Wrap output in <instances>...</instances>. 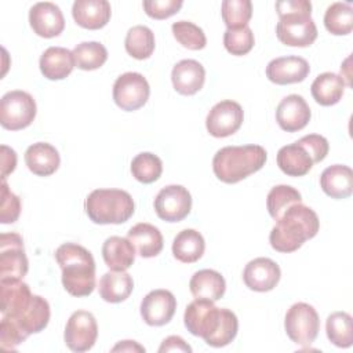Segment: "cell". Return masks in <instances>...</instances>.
I'll use <instances>...</instances> for the list:
<instances>
[{"label":"cell","mask_w":353,"mask_h":353,"mask_svg":"<svg viewBox=\"0 0 353 353\" xmlns=\"http://www.w3.org/2000/svg\"><path fill=\"white\" fill-rule=\"evenodd\" d=\"M0 346L7 350L43 331L50 321L48 302L32 294L22 280L0 281Z\"/></svg>","instance_id":"1"},{"label":"cell","mask_w":353,"mask_h":353,"mask_svg":"<svg viewBox=\"0 0 353 353\" xmlns=\"http://www.w3.org/2000/svg\"><path fill=\"white\" fill-rule=\"evenodd\" d=\"M188 331L204 339L212 347L229 345L237 335L239 321L236 314L225 307H216L212 301L194 299L190 302L183 314Z\"/></svg>","instance_id":"2"},{"label":"cell","mask_w":353,"mask_h":353,"mask_svg":"<svg viewBox=\"0 0 353 353\" xmlns=\"http://www.w3.org/2000/svg\"><path fill=\"white\" fill-rule=\"evenodd\" d=\"M320 228L317 214L302 203L292 204L276 221L274 228L270 230L269 241L273 250L279 252H294L302 244L313 239Z\"/></svg>","instance_id":"3"},{"label":"cell","mask_w":353,"mask_h":353,"mask_svg":"<svg viewBox=\"0 0 353 353\" xmlns=\"http://www.w3.org/2000/svg\"><path fill=\"white\" fill-rule=\"evenodd\" d=\"M62 270V284L73 296H88L95 288V261L92 254L80 244L65 243L55 251Z\"/></svg>","instance_id":"4"},{"label":"cell","mask_w":353,"mask_h":353,"mask_svg":"<svg viewBox=\"0 0 353 353\" xmlns=\"http://www.w3.org/2000/svg\"><path fill=\"white\" fill-rule=\"evenodd\" d=\"M279 22L277 39L290 47H309L317 39V28L312 19V3L307 0H284L276 3Z\"/></svg>","instance_id":"5"},{"label":"cell","mask_w":353,"mask_h":353,"mask_svg":"<svg viewBox=\"0 0 353 353\" xmlns=\"http://www.w3.org/2000/svg\"><path fill=\"white\" fill-rule=\"evenodd\" d=\"M268 159L266 150L259 145L225 146L212 159L215 176L225 183H237L259 171Z\"/></svg>","instance_id":"6"},{"label":"cell","mask_w":353,"mask_h":353,"mask_svg":"<svg viewBox=\"0 0 353 353\" xmlns=\"http://www.w3.org/2000/svg\"><path fill=\"white\" fill-rule=\"evenodd\" d=\"M85 212L98 225L127 222L135 210L131 194L121 189H95L85 199Z\"/></svg>","instance_id":"7"},{"label":"cell","mask_w":353,"mask_h":353,"mask_svg":"<svg viewBox=\"0 0 353 353\" xmlns=\"http://www.w3.org/2000/svg\"><path fill=\"white\" fill-rule=\"evenodd\" d=\"M284 328L288 338L294 343L299 346H309L317 338L320 319L312 305L298 302L294 303L285 313Z\"/></svg>","instance_id":"8"},{"label":"cell","mask_w":353,"mask_h":353,"mask_svg":"<svg viewBox=\"0 0 353 353\" xmlns=\"http://www.w3.org/2000/svg\"><path fill=\"white\" fill-rule=\"evenodd\" d=\"M36 112V102L30 94L21 90L10 91L0 101V124L11 131L26 128L34 120Z\"/></svg>","instance_id":"9"},{"label":"cell","mask_w":353,"mask_h":353,"mask_svg":"<svg viewBox=\"0 0 353 353\" xmlns=\"http://www.w3.org/2000/svg\"><path fill=\"white\" fill-rule=\"evenodd\" d=\"M29 269L23 240L18 233L0 236V281L22 280Z\"/></svg>","instance_id":"10"},{"label":"cell","mask_w":353,"mask_h":353,"mask_svg":"<svg viewBox=\"0 0 353 353\" xmlns=\"http://www.w3.org/2000/svg\"><path fill=\"white\" fill-rule=\"evenodd\" d=\"M150 95L148 80L137 72H127L119 76L113 84V101L125 110L134 112L142 108Z\"/></svg>","instance_id":"11"},{"label":"cell","mask_w":353,"mask_h":353,"mask_svg":"<svg viewBox=\"0 0 353 353\" xmlns=\"http://www.w3.org/2000/svg\"><path fill=\"white\" fill-rule=\"evenodd\" d=\"M98 325L92 313L87 310H77L72 313L65 327V343L77 353L90 350L97 342Z\"/></svg>","instance_id":"12"},{"label":"cell","mask_w":353,"mask_h":353,"mask_svg":"<svg viewBox=\"0 0 353 353\" xmlns=\"http://www.w3.org/2000/svg\"><path fill=\"white\" fill-rule=\"evenodd\" d=\"M154 210L160 219L165 222H179L185 219L192 210V196L188 189L181 185H168L157 193Z\"/></svg>","instance_id":"13"},{"label":"cell","mask_w":353,"mask_h":353,"mask_svg":"<svg viewBox=\"0 0 353 353\" xmlns=\"http://www.w3.org/2000/svg\"><path fill=\"white\" fill-rule=\"evenodd\" d=\"M244 112L240 103L225 99L211 108L205 119V127L210 135L225 138L233 135L243 124Z\"/></svg>","instance_id":"14"},{"label":"cell","mask_w":353,"mask_h":353,"mask_svg":"<svg viewBox=\"0 0 353 353\" xmlns=\"http://www.w3.org/2000/svg\"><path fill=\"white\" fill-rule=\"evenodd\" d=\"M176 299L168 290H153L141 302V316L148 325L160 327L172 319Z\"/></svg>","instance_id":"15"},{"label":"cell","mask_w":353,"mask_h":353,"mask_svg":"<svg viewBox=\"0 0 353 353\" xmlns=\"http://www.w3.org/2000/svg\"><path fill=\"white\" fill-rule=\"evenodd\" d=\"M29 23L33 32L44 39L59 36L65 28L61 8L51 1L36 3L29 11Z\"/></svg>","instance_id":"16"},{"label":"cell","mask_w":353,"mask_h":353,"mask_svg":"<svg viewBox=\"0 0 353 353\" xmlns=\"http://www.w3.org/2000/svg\"><path fill=\"white\" fill-rule=\"evenodd\" d=\"M280 268L270 258H255L250 261L243 272L244 284L258 292H266L273 290L280 281Z\"/></svg>","instance_id":"17"},{"label":"cell","mask_w":353,"mask_h":353,"mask_svg":"<svg viewBox=\"0 0 353 353\" xmlns=\"http://www.w3.org/2000/svg\"><path fill=\"white\" fill-rule=\"evenodd\" d=\"M310 72L307 61L302 57L288 55L272 59L266 66V77L279 85L303 81Z\"/></svg>","instance_id":"18"},{"label":"cell","mask_w":353,"mask_h":353,"mask_svg":"<svg viewBox=\"0 0 353 353\" xmlns=\"http://www.w3.org/2000/svg\"><path fill=\"white\" fill-rule=\"evenodd\" d=\"M312 112L303 97L298 94L287 95L281 99L276 109V120L281 130L295 132L306 127L310 121Z\"/></svg>","instance_id":"19"},{"label":"cell","mask_w":353,"mask_h":353,"mask_svg":"<svg viewBox=\"0 0 353 353\" xmlns=\"http://www.w3.org/2000/svg\"><path fill=\"white\" fill-rule=\"evenodd\" d=\"M171 80L176 92L193 95L204 85L205 69L199 61L182 59L172 68Z\"/></svg>","instance_id":"20"},{"label":"cell","mask_w":353,"mask_h":353,"mask_svg":"<svg viewBox=\"0 0 353 353\" xmlns=\"http://www.w3.org/2000/svg\"><path fill=\"white\" fill-rule=\"evenodd\" d=\"M74 22L90 30L103 28L112 15V8L106 0H76L72 7Z\"/></svg>","instance_id":"21"},{"label":"cell","mask_w":353,"mask_h":353,"mask_svg":"<svg viewBox=\"0 0 353 353\" xmlns=\"http://www.w3.org/2000/svg\"><path fill=\"white\" fill-rule=\"evenodd\" d=\"M25 163L30 172L39 176L52 175L61 163L58 150L47 142H36L25 152Z\"/></svg>","instance_id":"22"},{"label":"cell","mask_w":353,"mask_h":353,"mask_svg":"<svg viewBox=\"0 0 353 353\" xmlns=\"http://www.w3.org/2000/svg\"><path fill=\"white\" fill-rule=\"evenodd\" d=\"M40 70L48 80L68 77L76 66L73 52L63 47H48L40 57Z\"/></svg>","instance_id":"23"},{"label":"cell","mask_w":353,"mask_h":353,"mask_svg":"<svg viewBox=\"0 0 353 353\" xmlns=\"http://www.w3.org/2000/svg\"><path fill=\"white\" fill-rule=\"evenodd\" d=\"M323 192L332 199H346L353 192V171L343 164L327 167L320 175Z\"/></svg>","instance_id":"24"},{"label":"cell","mask_w":353,"mask_h":353,"mask_svg":"<svg viewBox=\"0 0 353 353\" xmlns=\"http://www.w3.org/2000/svg\"><path fill=\"white\" fill-rule=\"evenodd\" d=\"M102 256L110 270L124 272L135 261V247L128 239L110 236L102 245Z\"/></svg>","instance_id":"25"},{"label":"cell","mask_w":353,"mask_h":353,"mask_svg":"<svg viewBox=\"0 0 353 353\" xmlns=\"http://www.w3.org/2000/svg\"><path fill=\"white\" fill-rule=\"evenodd\" d=\"M189 288L196 299H208L216 302L223 296L226 283L219 272L212 269H203L192 276Z\"/></svg>","instance_id":"26"},{"label":"cell","mask_w":353,"mask_h":353,"mask_svg":"<svg viewBox=\"0 0 353 353\" xmlns=\"http://www.w3.org/2000/svg\"><path fill=\"white\" fill-rule=\"evenodd\" d=\"M313 164L307 150L298 142L285 145L277 152V165L288 176H303L312 170Z\"/></svg>","instance_id":"27"},{"label":"cell","mask_w":353,"mask_h":353,"mask_svg":"<svg viewBox=\"0 0 353 353\" xmlns=\"http://www.w3.org/2000/svg\"><path fill=\"white\" fill-rule=\"evenodd\" d=\"M127 239L134 244L142 258H153L163 250L161 232L156 226L146 222L134 225L128 230Z\"/></svg>","instance_id":"28"},{"label":"cell","mask_w":353,"mask_h":353,"mask_svg":"<svg viewBox=\"0 0 353 353\" xmlns=\"http://www.w3.org/2000/svg\"><path fill=\"white\" fill-rule=\"evenodd\" d=\"M134 290V280L131 274L124 272H106L99 280V295L103 301L119 303L125 301Z\"/></svg>","instance_id":"29"},{"label":"cell","mask_w":353,"mask_h":353,"mask_svg":"<svg viewBox=\"0 0 353 353\" xmlns=\"http://www.w3.org/2000/svg\"><path fill=\"white\" fill-rule=\"evenodd\" d=\"M345 80L331 72L319 74L312 83L310 91L314 101L321 106H331L341 101L345 91Z\"/></svg>","instance_id":"30"},{"label":"cell","mask_w":353,"mask_h":353,"mask_svg":"<svg viewBox=\"0 0 353 353\" xmlns=\"http://www.w3.org/2000/svg\"><path fill=\"white\" fill-rule=\"evenodd\" d=\"M205 250V241L203 236L194 229L181 230L172 241L174 256L183 263L197 262Z\"/></svg>","instance_id":"31"},{"label":"cell","mask_w":353,"mask_h":353,"mask_svg":"<svg viewBox=\"0 0 353 353\" xmlns=\"http://www.w3.org/2000/svg\"><path fill=\"white\" fill-rule=\"evenodd\" d=\"M125 51L135 59H148L154 51V34L143 25H137L128 29L124 40Z\"/></svg>","instance_id":"32"},{"label":"cell","mask_w":353,"mask_h":353,"mask_svg":"<svg viewBox=\"0 0 353 353\" xmlns=\"http://www.w3.org/2000/svg\"><path fill=\"white\" fill-rule=\"evenodd\" d=\"M327 336L338 347H350L353 343L352 316L346 312H334L325 321Z\"/></svg>","instance_id":"33"},{"label":"cell","mask_w":353,"mask_h":353,"mask_svg":"<svg viewBox=\"0 0 353 353\" xmlns=\"http://www.w3.org/2000/svg\"><path fill=\"white\" fill-rule=\"evenodd\" d=\"M325 29L335 36L349 34L353 29V8L347 3H332L324 14Z\"/></svg>","instance_id":"34"},{"label":"cell","mask_w":353,"mask_h":353,"mask_svg":"<svg viewBox=\"0 0 353 353\" xmlns=\"http://www.w3.org/2000/svg\"><path fill=\"white\" fill-rule=\"evenodd\" d=\"M76 66L81 70H95L108 59V50L98 41H83L73 48Z\"/></svg>","instance_id":"35"},{"label":"cell","mask_w":353,"mask_h":353,"mask_svg":"<svg viewBox=\"0 0 353 353\" xmlns=\"http://www.w3.org/2000/svg\"><path fill=\"white\" fill-rule=\"evenodd\" d=\"M301 201H302L301 193L295 188L290 185H277L272 188L270 192L268 193L266 207H268L269 215L274 221H277L288 207Z\"/></svg>","instance_id":"36"},{"label":"cell","mask_w":353,"mask_h":353,"mask_svg":"<svg viewBox=\"0 0 353 353\" xmlns=\"http://www.w3.org/2000/svg\"><path fill=\"white\" fill-rule=\"evenodd\" d=\"M132 176L142 183H152L157 181L163 172V163L159 156L150 152L137 154L131 161Z\"/></svg>","instance_id":"37"},{"label":"cell","mask_w":353,"mask_h":353,"mask_svg":"<svg viewBox=\"0 0 353 353\" xmlns=\"http://www.w3.org/2000/svg\"><path fill=\"white\" fill-rule=\"evenodd\" d=\"M221 7L222 19L228 29L244 28L252 17V4L250 0H225Z\"/></svg>","instance_id":"38"},{"label":"cell","mask_w":353,"mask_h":353,"mask_svg":"<svg viewBox=\"0 0 353 353\" xmlns=\"http://www.w3.org/2000/svg\"><path fill=\"white\" fill-rule=\"evenodd\" d=\"M171 29L176 41L188 50H203L207 44V39L203 29L194 25L193 22L178 21L172 23Z\"/></svg>","instance_id":"39"},{"label":"cell","mask_w":353,"mask_h":353,"mask_svg":"<svg viewBox=\"0 0 353 353\" xmlns=\"http://www.w3.org/2000/svg\"><path fill=\"white\" fill-rule=\"evenodd\" d=\"M254 43V33L248 25L239 29H226L223 33V46L232 55L248 54L252 50Z\"/></svg>","instance_id":"40"},{"label":"cell","mask_w":353,"mask_h":353,"mask_svg":"<svg viewBox=\"0 0 353 353\" xmlns=\"http://www.w3.org/2000/svg\"><path fill=\"white\" fill-rule=\"evenodd\" d=\"M0 222L1 223H14L18 221L21 214V200L12 193L6 182L1 179L0 186Z\"/></svg>","instance_id":"41"},{"label":"cell","mask_w":353,"mask_h":353,"mask_svg":"<svg viewBox=\"0 0 353 353\" xmlns=\"http://www.w3.org/2000/svg\"><path fill=\"white\" fill-rule=\"evenodd\" d=\"M182 4V0H146L143 10L153 19H165L176 14Z\"/></svg>","instance_id":"42"},{"label":"cell","mask_w":353,"mask_h":353,"mask_svg":"<svg viewBox=\"0 0 353 353\" xmlns=\"http://www.w3.org/2000/svg\"><path fill=\"white\" fill-rule=\"evenodd\" d=\"M299 145H302L307 153L310 154L313 163H320L325 159V156L328 154V141L319 134H309L302 137L301 139L296 141Z\"/></svg>","instance_id":"43"},{"label":"cell","mask_w":353,"mask_h":353,"mask_svg":"<svg viewBox=\"0 0 353 353\" xmlns=\"http://www.w3.org/2000/svg\"><path fill=\"white\" fill-rule=\"evenodd\" d=\"M1 179H6L8 174H11L15 170L17 165V153L14 149L1 145Z\"/></svg>","instance_id":"44"},{"label":"cell","mask_w":353,"mask_h":353,"mask_svg":"<svg viewBox=\"0 0 353 353\" xmlns=\"http://www.w3.org/2000/svg\"><path fill=\"white\" fill-rule=\"evenodd\" d=\"M159 352L160 353H164V352H192V347L181 336L171 335V336L165 338L161 342V345L159 347Z\"/></svg>","instance_id":"45"},{"label":"cell","mask_w":353,"mask_h":353,"mask_svg":"<svg viewBox=\"0 0 353 353\" xmlns=\"http://www.w3.org/2000/svg\"><path fill=\"white\" fill-rule=\"evenodd\" d=\"M112 352H145V347L135 341H121L112 347Z\"/></svg>","instance_id":"46"}]
</instances>
